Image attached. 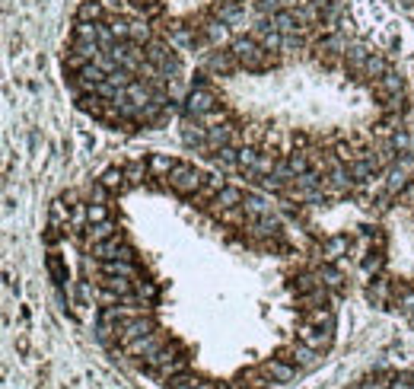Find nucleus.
I'll use <instances>...</instances> for the list:
<instances>
[{
    "label": "nucleus",
    "mask_w": 414,
    "mask_h": 389,
    "mask_svg": "<svg viewBox=\"0 0 414 389\" xmlns=\"http://www.w3.org/2000/svg\"><path fill=\"white\" fill-rule=\"evenodd\" d=\"M258 367H261V373L271 380V386H284V383H290V380H297L299 376L297 363L280 361V357H268V361H261Z\"/></svg>",
    "instance_id": "obj_3"
},
{
    "label": "nucleus",
    "mask_w": 414,
    "mask_h": 389,
    "mask_svg": "<svg viewBox=\"0 0 414 389\" xmlns=\"http://www.w3.org/2000/svg\"><path fill=\"white\" fill-rule=\"evenodd\" d=\"M125 6L156 26L178 51L204 57L246 26L255 0H125Z\"/></svg>",
    "instance_id": "obj_2"
},
{
    "label": "nucleus",
    "mask_w": 414,
    "mask_h": 389,
    "mask_svg": "<svg viewBox=\"0 0 414 389\" xmlns=\"http://www.w3.org/2000/svg\"><path fill=\"white\" fill-rule=\"evenodd\" d=\"M76 106L115 131H156L185 102L182 51L144 16L86 0L64 48Z\"/></svg>",
    "instance_id": "obj_1"
}]
</instances>
